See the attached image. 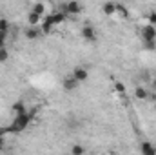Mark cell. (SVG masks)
<instances>
[{"label":"cell","mask_w":156,"mask_h":155,"mask_svg":"<svg viewBox=\"0 0 156 155\" xmlns=\"http://www.w3.org/2000/svg\"><path fill=\"white\" fill-rule=\"evenodd\" d=\"M9 28H11L9 26V20L7 18H0V33L2 35H7L9 33Z\"/></svg>","instance_id":"obj_15"},{"label":"cell","mask_w":156,"mask_h":155,"mask_svg":"<svg viewBox=\"0 0 156 155\" xmlns=\"http://www.w3.org/2000/svg\"><path fill=\"white\" fill-rule=\"evenodd\" d=\"M71 155H85V148L82 144H73L71 148Z\"/></svg>","instance_id":"obj_16"},{"label":"cell","mask_w":156,"mask_h":155,"mask_svg":"<svg viewBox=\"0 0 156 155\" xmlns=\"http://www.w3.org/2000/svg\"><path fill=\"white\" fill-rule=\"evenodd\" d=\"M47 11H49V6L47 4H44V2H35L33 4V9H31V13H35V15H38V17H47Z\"/></svg>","instance_id":"obj_5"},{"label":"cell","mask_w":156,"mask_h":155,"mask_svg":"<svg viewBox=\"0 0 156 155\" xmlns=\"http://www.w3.org/2000/svg\"><path fill=\"white\" fill-rule=\"evenodd\" d=\"M102 9H104V13H105V15H109V17H111V15H116V4H113V2L104 4V7H102Z\"/></svg>","instance_id":"obj_14"},{"label":"cell","mask_w":156,"mask_h":155,"mask_svg":"<svg viewBox=\"0 0 156 155\" xmlns=\"http://www.w3.org/2000/svg\"><path fill=\"white\" fill-rule=\"evenodd\" d=\"M5 44H7V35H2V33H0V49H4Z\"/></svg>","instance_id":"obj_21"},{"label":"cell","mask_w":156,"mask_h":155,"mask_svg":"<svg viewBox=\"0 0 156 155\" xmlns=\"http://www.w3.org/2000/svg\"><path fill=\"white\" fill-rule=\"evenodd\" d=\"M7 59H9V51H7V47L0 49V64H2V62H5Z\"/></svg>","instance_id":"obj_19"},{"label":"cell","mask_w":156,"mask_h":155,"mask_svg":"<svg viewBox=\"0 0 156 155\" xmlns=\"http://www.w3.org/2000/svg\"><path fill=\"white\" fill-rule=\"evenodd\" d=\"M7 133H9V128H5V126H0V139H4Z\"/></svg>","instance_id":"obj_22"},{"label":"cell","mask_w":156,"mask_h":155,"mask_svg":"<svg viewBox=\"0 0 156 155\" xmlns=\"http://www.w3.org/2000/svg\"><path fill=\"white\" fill-rule=\"evenodd\" d=\"M62 86H64V89H66V91H75V89L78 88V82L73 78V75H69V77L64 78Z\"/></svg>","instance_id":"obj_8"},{"label":"cell","mask_w":156,"mask_h":155,"mask_svg":"<svg viewBox=\"0 0 156 155\" xmlns=\"http://www.w3.org/2000/svg\"><path fill=\"white\" fill-rule=\"evenodd\" d=\"M49 18H51V22H53V26L56 28V26H60V24H64V22H66L67 15H66L64 11H55V13H51V15H49Z\"/></svg>","instance_id":"obj_7"},{"label":"cell","mask_w":156,"mask_h":155,"mask_svg":"<svg viewBox=\"0 0 156 155\" xmlns=\"http://www.w3.org/2000/svg\"><path fill=\"white\" fill-rule=\"evenodd\" d=\"M115 89H116L118 93H122V95L125 93V86H123L122 82H116V84H115Z\"/></svg>","instance_id":"obj_20"},{"label":"cell","mask_w":156,"mask_h":155,"mask_svg":"<svg viewBox=\"0 0 156 155\" xmlns=\"http://www.w3.org/2000/svg\"><path fill=\"white\" fill-rule=\"evenodd\" d=\"M80 33H82V39L87 40V42H94L96 40V29L93 26H83L80 29Z\"/></svg>","instance_id":"obj_3"},{"label":"cell","mask_w":156,"mask_h":155,"mask_svg":"<svg viewBox=\"0 0 156 155\" xmlns=\"http://www.w3.org/2000/svg\"><path fill=\"white\" fill-rule=\"evenodd\" d=\"M4 150V139H0V152Z\"/></svg>","instance_id":"obj_23"},{"label":"cell","mask_w":156,"mask_h":155,"mask_svg":"<svg viewBox=\"0 0 156 155\" xmlns=\"http://www.w3.org/2000/svg\"><path fill=\"white\" fill-rule=\"evenodd\" d=\"M134 97H136L138 100H145V99L149 97V93H147V89H145V88H142V86H138V88L134 89Z\"/></svg>","instance_id":"obj_13"},{"label":"cell","mask_w":156,"mask_h":155,"mask_svg":"<svg viewBox=\"0 0 156 155\" xmlns=\"http://www.w3.org/2000/svg\"><path fill=\"white\" fill-rule=\"evenodd\" d=\"M116 15L123 17V18H127V17H129V13H127V7H125L123 4H116Z\"/></svg>","instance_id":"obj_17"},{"label":"cell","mask_w":156,"mask_h":155,"mask_svg":"<svg viewBox=\"0 0 156 155\" xmlns=\"http://www.w3.org/2000/svg\"><path fill=\"white\" fill-rule=\"evenodd\" d=\"M27 24H29V28H38L40 24H42V17L35 15V13H29V17H27Z\"/></svg>","instance_id":"obj_11"},{"label":"cell","mask_w":156,"mask_h":155,"mask_svg":"<svg viewBox=\"0 0 156 155\" xmlns=\"http://www.w3.org/2000/svg\"><path fill=\"white\" fill-rule=\"evenodd\" d=\"M71 75H73V78H75L78 84H80V82L87 80V77H89V71H87L85 68H80V66H78V68H75V70H73V73H71Z\"/></svg>","instance_id":"obj_6"},{"label":"cell","mask_w":156,"mask_h":155,"mask_svg":"<svg viewBox=\"0 0 156 155\" xmlns=\"http://www.w3.org/2000/svg\"><path fill=\"white\" fill-rule=\"evenodd\" d=\"M153 88H154V89H156V80H154V82H153Z\"/></svg>","instance_id":"obj_24"},{"label":"cell","mask_w":156,"mask_h":155,"mask_svg":"<svg viewBox=\"0 0 156 155\" xmlns=\"http://www.w3.org/2000/svg\"><path fill=\"white\" fill-rule=\"evenodd\" d=\"M35 119V112L27 113V115H18L13 117V122L7 126L9 128V133H20V131H26V128L29 126V122Z\"/></svg>","instance_id":"obj_1"},{"label":"cell","mask_w":156,"mask_h":155,"mask_svg":"<svg viewBox=\"0 0 156 155\" xmlns=\"http://www.w3.org/2000/svg\"><path fill=\"white\" fill-rule=\"evenodd\" d=\"M142 39L145 44H149V42H156V28L154 26H144L142 28Z\"/></svg>","instance_id":"obj_2"},{"label":"cell","mask_w":156,"mask_h":155,"mask_svg":"<svg viewBox=\"0 0 156 155\" xmlns=\"http://www.w3.org/2000/svg\"><path fill=\"white\" fill-rule=\"evenodd\" d=\"M13 113H15V117L18 115H27V110H26V106H24V102H15L13 104Z\"/></svg>","instance_id":"obj_10"},{"label":"cell","mask_w":156,"mask_h":155,"mask_svg":"<svg viewBox=\"0 0 156 155\" xmlns=\"http://www.w3.org/2000/svg\"><path fill=\"white\" fill-rule=\"evenodd\" d=\"M145 22H147V26H154L156 28V11H151V13L145 17Z\"/></svg>","instance_id":"obj_18"},{"label":"cell","mask_w":156,"mask_h":155,"mask_svg":"<svg viewBox=\"0 0 156 155\" xmlns=\"http://www.w3.org/2000/svg\"><path fill=\"white\" fill-rule=\"evenodd\" d=\"M24 35H26V39L27 40H37L40 37V29L38 28H27Z\"/></svg>","instance_id":"obj_12"},{"label":"cell","mask_w":156,"mask_h":155,"mask_svg":"<svg viewBox=\"0 0 156 155\" xmlns=\"http://www.w3.org/2000/svg\"><path fill=\"white\" fill-rule=\"evenodd\" d=\"M85 155H87V153H85Z\"/></svg>","instance_id":"obj_25"},{"label":"cell","mask_w":156,"mask_h":155,"mask_svg":"<svg viewBox=\"0 0 156 155\" xmlns=\"http://www.w3.org/2000/svg\"><path fill=\"white\" fill-rule=\"evenodd\" d=\"M140 150H142V155H156V148L147 141L140 144Z\"/></svg>","instance_id":"obj_9"},{"label":"cell","mask_w":156,"mask_h":155,"mask_svg":"<svg viewBox=\"0 0 156 155\" xmlns=\"http://www.w3.org/2000/svg\"><path fill=\"white\" fill-rule=\"evenodd\" d=\"M80 11H82V4L80 2H75V0L73 2H67L64 6V13L66 15H78Z\"/></svg>","instance_id":"obj_4"}]
</instances>
